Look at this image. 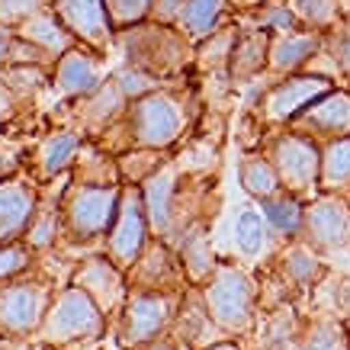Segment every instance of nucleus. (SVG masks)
Here are the masks:
<instances>
[{
  "label": "nucleus",
  "mask_w": 350,
  "mask_h": 350,
  "mask_svg": "<svg viewBox=\"0 0 350 350\" xmlns=\"http://www.w3.org/2000/svg\"><path fill=\"white\" fill-rule=\"evenodd\" d=\"M200 116V100L193 84H164L151 94L132 100L126 116L96 138V148L109 154H126L132 148L174 151L193 132Z\"/></svg>",
  "instance_id": "nucleus-1"
},
{
  "label": "nucleus",
  "mask_w": 350,
  "mask_h": 350,
  "mask_svg": "<svg viewBox=\"0 0 350 350\" xmlns=\"http://www.w3.org/2000/svg\"><path fill=\"white\" fill-rule=\"evenodd\" d=\"M122 183L96 187L68 177L62 196V241L55 251H75L77 257L103 251L109 228L116 222Z\"/></svg>",
  "instance_id": "nucleus-2"
},
{
  "label": "nucleus",
  "mask_w": 350,
  "mask_h": 350,
  "mask_svg": "<svg viewBox=\"0 0 350 350\" xmlns=\"http://www.w3.org/2000/svg\"><path fill=\"white\" fill-rule=\"evenodd\" d=\"M113 49H119L126 64L148 71L164 84H187L190 71L196 68V45L170 23L145 20L132 29L116 32Z\"/></svg>",
  "instance_id": "nucleus-3"
},
{
  "label": "nucleus",
  "mask_w": 350,
  "mask_h": 350,
  "mask_svg": "<svg viewBox=\"0 0 350 350\" xmlns=\"http://www.w3.org/2000/svg\"><path fill=\"white\" fill-rule=\"evenodd\" d=\"M331 273L328 257L319 254L315 247L302 238L283 241L264 264L257 267L260 280V308L296 302L299 308L312 302L321 280Z\"/></svg>",
  "instance_id": "nucleus-4"
},
{
  "label": "nucleus",
  "mask_w": 350,
  "mask_h": 350,
  "mask_svg": "<svg viewBox=\"0 0 350 350\" xmlns=\"http://www.w3.org/2000/svg\"><path fill=\"white\" fill-rule=\"evenodd\" d=\"M209 315L228 338H247L260 315V280L238 260H219L200 286Z\"/></svg>",
  "instance_id": "nucleus-5"
},
{
  "label": "nucleus",
  "mask_w": 350,
  "mask_h": 350,
  "mask_svg": "<svg viewBox=\"0 0 350 350\" xmlns=\"http://www.w3.org/2000/svg\"><path fill=\"white\" fill-rule=\"evenodd\" d=\"M109 328H113V321L103 315V308L84 289L75 283H62L49 306L42 328L36 334V344L52 350H84L96 347L107 338Z\"/></svg>",
  "instance_id": "nucleus-6"
},
{
  "label": "nucleus",
  "mask_w": 350,
  "mask_h": 350,
  "mask_svg": "<svg viewBox=\"0 0 350 350\" xmlns=\"http://www.w3.org/2000/svg\"><path fill=\"white\" fill-rule=\"evenodd\" d=\"M257 148L273 161L286 193H293V196L306 202L321 193V145L315 138L283 126L270 129Z\"/></svg>",
  "instance_id": "nucleus-7"
},
{
  "label": "nucleus",
  "mask_w": 350,
  "mask_h": 350,
  "mask_svg": "<svg viewBox=\"0 0 350 350\" xmlns=\"http://www.w3.org/2000/svg\"><path fill=\"white\" fill-rule=\"evenodd\" d=\"M42 260H39V267H32L29 273H23L20 280L0 286V334L36 340L45 315H49V306L58 293V283L45 270Z\"/></svg>",
  "instance_id": "nucleus-8"
},
{
  "label": "nucleus",
  "mask_w": 350,
  "mask_h": 350,
  "mask_svg": "<svg viewBox=\"0 0 350 350\" xmlns=\"http://www.w3.org/2000/svg\"><path fill=\"white\" fill-rule=\"evenodd\" d=\"M267 81V77H264ZM340 87L334 77L319 75V71H299V75L280 77V81H267V87L260 90V96L251 100V113L260 119V126L283 129L302 113L306 107H312L319 96H325L328 90Z\"/></svg>",
  "instance_id": "nucleus-9"
},
{
  "label": "nucleus",
  "mask_w": 350,
  "mask_h": 350,
  "mask_svg": "<svg viewBox=\"0 0 350 350\" xmlns=\"http://www.w3.org/2000/svg\"><path fill=\"white\" fill-rule=\"evenodd\" d=\"M183 293L129 289L126 306H122V312L113 321V334H116L119 350H138V347H145L148 340L167 334L174 328V319H177Z\"/></svg>",
  "instance_id": "nucleus-10"
},
{
  "label": "nucleus",
  "mask_w": 350,
  "mask_h": 350,
  "mask_svg": "<svg viewBox=\"0 0 350 350\" xmlns=\"http://www.w3.org/2000/svg\"><path fill=\"white\" fill-rule=\"evenodd\" d=\"M126 109H129V96L119 90V84L109 75L107 84L96 87L94 94L77 96V100H64L62 109L52 113V122L55 126H71L84 142H96L103 132H109L119 119L126 116Z\"/></svg>",
  "instance_id": "nucleus-11"
},
{
  "label": "nucleus",
  "mask_w": 350,
  "mask_h": 350,
  "mask_svg": "<svg viewBox=\"0 0 350 350\" xmlns=\"http://www.w3.org/2000/svg\"><path fill=\"white\" fill-rule=\"evenodd\" d=\"M151 219L148 209H145V196H142V187L138 183H122V200H119V213L116 222L109 228L107 241H103V251L113 264H119L122 270L135 264L145 244L151 241Z\"/></svg>",
  "instance_id": "nucleus-12"
},
{
  "label": "nucleus",
  "mask_w": 350,
  "mask_h": 350,
  "mask_svg": "<svg viewBox=\"0 0 350 350\" xmlns=\"http://www.w3.org/2000/svg\"><path fill=\"white\" fill-rule=\"evenodd\" d=\"M49 84H52L49 68H32V64L0 68V135H13L29 122L32 109L39 107V96Z\"/></svg>",
  "instance_id": "nucleus-13"
},
{
  "label": "nucleus",
  "mask_w": 350,
  "mask_h": 350,
  "mask_svg": "<svg viewBox=\"0 0 350 350\" xmlns=\"http://www.w3.org/2000/svg\"><path fill=\"white\" fill-rule=\"evenodd\" d=\"M68 283L84 289L87 296L103 308V315L109 321H116V315L122 312V306H126V299H129L126 270L119 264H113L107 257V251H94V254L77 257Z\"/></svg>",
  "instance_id": "nucleus-14"
},
{
  "label": "nucleus",
  "mask_w": 350,
  "mask_h": 350,
  "mask_svg": "<svg viewBox=\"0 0 350 350\" xmlns=\"http://www.w3.org/2000/svg\"><path fill=\"white\" fill-rule=\"evenodd\" d=\"M84 148V138L77 135L71 126H49L42 135L32 142V148L26 151V158L20 161V167L29 174L32 180L52 183L58 177H68L75 170V161Z\"/></svg>",
  "instance_id": "nucleus-15"
},
{
  "label": "nucleus",
  "mask_w": 350,
  "mask_h": 350,
  "mask_svg": "<svg viewBox=\"0 0 350 350\" xmlns=\"http://www.w3.org/2000/svg\"><path fill=\"white\" fill-rule=\"evenodd\" d=\"M302 241L325 257L350 251V202L338 193H319L315 200H308Z\"/></svg>",
  "instance_id": "nucleus-16"
},
{
  "label": "nucleus",
  "mask_w": 350,
  "mask_h": 350,
  "mask_svg": "<svg viewBox=\"0 0 350 350\" xmlns=\"http://www.w3.org/2000/svg\"><path fill=\"white\" fill-rule=\"evenodd\" d=\"M109 64H107V52L90 49V45L77 42L75 49L55 62L52 68V87L58 90L62 100H77V96L94 94L96 87H103L109 81Z\"/></svg>",
  "instance_id": "nucleus-17"
},
{
  "label": "nucleus",
  "mask_w": 350,
  "mask_h": 350,
  "mask_svg": "<svg viewBox=\"0 0 350 350\" xmlns=\"http://www.w3.org/2000/svg\"><path fill=\"white\" fill-rule=\"evenodd\" d=\"M129 289H148V293H183L190 286L180 254L161 238H151L135 264L126 270Z\"/></svg>",
  "instance_id": "nucleus-18"
},
{
  "label": "nucleus",
  "mask_w": 350,
  "mask_h": 350,
  "mask_svg": "<svg viewBox=\"0 0 350 350\" xmlns=\"http://www.w3.org/2000/svg\"><path fill=\"white\" fill-rule=\"evenodd\" d=\"M39 202H42V183L32 180L23 167L0 177V241L23 238Z\"/></svg>",
  "instance_id": "nucleus-19"
},
{
  "label": "nucleus",
  "mask_w": 350,
  "mask_h": 350,
  "mask_svg": "<svg viewBox=\"0 0 350 350\" xmlns=\"http://www.w3.org/2000/svg\"><path fill=\"white\" fill-rule=\"evenodd\" d=\"M289 129L315 138L319 145L347 138L350 135V87H334L325 96H319L312 107H306L289 122Z\"/></svg>",
  "instance_id": "nucleus-20"
},
{
  "label": "nucleus",
  "mask_w": 350,
  "mask_h": 350,
  "mask_svg": "<svg viewBox=\"0 0 350 350\" xmlns=\"http://www.w3.org/2000/svg\"><path fill=\"white\" fill-rule=\"evenodd\" d=\"M183 161L180 154L170 151L167 158L161 161L154 174H151L142 187V196H145V209H148V219H151V234L167 241L170 234V219H174V202H177V190H180V180H183Z\"/></svg>",
  "instance_id": "nucleus-21"
},
{
  "label": "nucleus",
  "mask_w": 350,
  "mask_h": 350,
  "mask_svg": "<svg viewBox=\"0 0 350 350\" xmlns=\"http://www.w3.org/2000/svg\"><path fill=\"white\" fill-rule=\"evenodd\" d=\"M49 7L58 13V20L77 36V42L113 52L116 45V29L109 23L107 3L103 0H49Z\"/></svg>",
  "instance_id": "nucleus-22"
},
{
  "label": "nucleus",
  "mask_w": 350,
  "mask_h": 350,
  "mask_svg": "<svg viewBox=\"0 0 350 350\" xmlns=\"http://www.w3.org/2000/svg\"><path fill=\"white\" fill-rule=\"evenodd\" d=\"M325 52V32L296 29L270 36V62H267V81L308 71V64Z\"/></svg>",
  "instance_id": "nucleus-23"
},
{
  "label": "nucleus",
  "mask_w": 350,
  "mask_h": 350,
  "mask_svg": "<svg viewBox=\"0 0 350 350\" xmlns=\"http://www.w3.org/2000/svg\"><path fill=\"white\" fill-rule=\"evenodd\" d=\"M170 334L180 340L187 350H206V347H213V344H219V340L228 338V334L213 321L209 308H206V302H202L200 286H187Z\"/></svg>",
  "instance_id": "nucleus-24"
},
{
  "label": "nucleus",
  "mask_w": 350,
  "mask_h": 350,
  "mask_svg": "<svg viewBox=\"0 0 350 350\" xmlns=\"http://www.w3.org/2000/svg\"><path fill=\"white\" fill-rule=\"evenodd\" d=\"M267 62H270V32L238 23V36H234L232 58H228V81L234 87L260 81L267 77Z\"/></svg>",
  "instance_id": "nucleus-25"
},
{
  "label": "nucleus",
  "mask_w": 350,
  "mask_h": 350,
  "mask_svg": "<svg viewBox=\"0 0 350 350\" xmlns=\"http://www.w3.org/2000/svg\"><path fill=\"white\" fill-rule=\"evenodd\" d=\"M213 222H215V215H202V219H196V222L180 234V241L174 244V251L180 254V264H183V270H187L190 286H202V283L209 280V273L215 270V264L222 260V257L215 254L213 238H209Z\"/></svg>",
  "instance_id": "nucleus-26"
},
{
  "label": "nucleus",
  "mask_w": 350,
  "mask_h": 350,
  "mask_svg": "<svg viewBox=\"0 0 350 350\" xmlns=\"http://www.w3.org/2000/svg\"><path fill=\"white\" fill-rule=\"evenodd\" d=\"M68 177L42 183V202H39V209L32 215L26 234H23L26 244H29L32 251H39V254L55 251L58 241H62V196H64V187H68Z\"/></svg>",
  "instance_id": "nucleus-27"
},
{
  "label": "nucleus",
  "mask_w": 350,
  "mask_h": 350,
  "mask_svg": "<svg viewBox=\"0 0 350 350\" xmlns=\"http://www.w3.org/2000/svg\"><path fill=\"white\" fill-rule=\"evenodd\" d=\"M234 247H238V254L241 260H251V264H264L267 257L273 254L276 247H280V238L273 234L270 222H267V215L260 213V206H244L238 219H234Z\"/></svg>",
  "instance_id": "nucleus-28"
},
{
  "label": "nucleus",
  "mask_w": 350,
  "mask_h": 350,
  "mask_svg": "<svg viewBox=\"0 0 350 350\" xmlns=\"http://www.w3.org/2000/svg\"><path fill=\"white\" fill-rule=\"evenodd\" d=\"M228 23H234L228 0H183V10L177 16V29L193 45H200L209 36H215L222 26H228Z\"/></svg>",
  "instance_id": "nucleus-29"
},
{
  "label": "nucleus",
  "mask_w": 350,
  "mask_h": 350,
  "mask_svg": "<svg viewBox=\"0 0 350 350\" xmlns=\"http://www.w3.org/2000/svg\"><path fill=\"white\" fill-rule=\"evenodd\" d=\"M16 32H20L23 39H29L32 45H39L42 52H49L55 62H58L68 49L77 45V36L58 20V13H55L49 3H45L42 10L32 13L29 20H23L20 26H16Z\"/></svg>",
  "instance_id": "nucleus-30"
},
{
  "label": "nucleus",
  "mask_w": 350,
  "mask_h": 350,
  "mask_svg": "<svg viewBox=\"0 0 350 350\" xmlns=\"http://www.w3.org/2000/svg\"><path fill=\"white\" fill-rule=\"evenodd\" d=\"M302 350H350L347 321L328 308L302 312Z\"/></svg>",
  "instance_id": "nucleus-31"
},
{
  "label": "nucleus",
  "mask_w": 350,
  "mask_h": 350,
  "mask_svg": "<svg viewBox=\"0 0 350 350\" xmlns=\"http://www.w3.org/2000/svg\"><path fill=\"white\" fill-rule=\"evenodd\" d=\"M238 183L254 202H264L270 196H276V193H283V180L276 174L273 161L267 158L260 148H247L238 158Z\"/></svg>",
  "instance_id": "nucleus-32"
},
{
  "label": "nucleus",
  "mask_w": 350,
  "mask_h": 350,
  "mask_svg": "<svg viewBox=\"0 0 350 350\" xmlns=\"http://www.w3.org/2000/svg\"><path fill=\"white\" fill-rule=\"evenodd\" d=\"M260 213L267 215V222L273 228V234L280 241H293V238H302V225H306V200H299L293 193H276L270 200L257 202Z\"/></svg>",
  "instance_id": "nucleus-33"
},
{
  "label": "nucleus",
  "mask_w": 350,
  "mask_h": 350,
  "mask_svg": "<svg viewBox=\"0 0 350 350\" xmlns=\"http://www.w3.org/2000/svg\"><path fill=\"white\" fill-rule=\"evenodd\" d=\"M71 177L81 183H96V187H113V183H122V174H119V158L109 154V151L96 148L94 142H84V148L75 161V170Z\"/></svg>",
  "instance_id": "nucleus-34"
},
{
  "label": "nucleus",
  "mask_w": 350,
  "mask_h": 350,
  "mask_svg": "<svg viewBox=\"0 0 350 350\" xmlns=\"http://www.w3.org/2000/svg\"><path fill=\"white\" fill-rule=\"evenodd\" d=\"M321 193H338L350 202V135L321 145Z\"/></svg>",
  "instance_id": "nucleus-35"
},
{
  "label": "nucleus",
  "mask_w": 350,
  "mask_h": 350,
  "mask_svg": "<svg viewBox=\"0 0 350 350\" xmlns=\"http://www.w3.org/2000/svg\"><path fill=\"white\" fill-rule=\"evenodd\" d=\"M241 26H254V29H267L270 36H280V32H296V29H306L299 16L293 13L286 0H267L260 10L247 13V16H234Z\"/></svg>",
  "instance_id": "nucleus-36"
},
{
  "label": "nucleus",
  "mask_w": 350,
  "mask_h": 350,
  "mask_svg": "<svg viewBox=\"0 0 350 350\" xmlns=\"http://www.w3.org/2000/svg\"><path fill=\"white\" fill-rule=\"evenodd\" d=\"M293 13L299 16V23L306 26V29H315V32H334L344 23L340 16V7L338 0H286Z\"/></svg>",
  "instance_id": "nucleus-37"
},
{
  "label": "nucleus",
  "mask_w": 350,
  "mask_h": 350,
  "mask_svg": "<svg viewBox=\"0 0 350 350\" xmlns=\"http://www.w3.org/2000/svg\"><path fill=\"white\" fill-rule=\"evenodd\" d=\"M42 254L32 251L26 238L16 241H0V286H7L13 280H20L23 273H29L32 267H39Z\"/></svg>",
  "instance_id": "nucleus-38"
},
{
  "label": "nucleus",
  "mask_w": 350,
  "mask_h": 350,
  "mask_svg": "<svg viewBox=\"0 0 350 350\" xmlns=\"http://www.w3.org/2000/svg\"><path fill=\"white\" fill-rule=\"evenodd\" d=\"M167 154L170 151H151V148H132V151H126V154H119L122 183H145Z\"/></svg>",
  "instance_id": "nucleus-39"
},
{
  "label": "nucleus",
  "mask_w": 350,
  "mask_h": 350,
  "mask_svg": "<svg viewBox=\"0 0 350 350\" xmlns=\"http://www.w3.org/2000/svg\"><path fill=\"white\" fill-rule=\"evenodd\" d=\"M103 3H107L109 23L116 32L151 20V10H154V0H103Z\"/></svg>",
  "instance_id": "nucleus-40"
},
{
  "label": "nucleus",
  "mask_w": 350,
  "mask_h": 350,
  "mask_svg": "<svg viewBox=\"0 0 350 350\" xmlns=\"http://www.w3.org/2000/svg\"><path fill=\"white\" fill-rule=\"evenodd\" d=\"M113 81H116L119 90L129 96V103H132V100H138V96L151 94V90H158V87H164V81L151 77L148 71H142V68H132V64L116 68V71H113Z\"/></svg>",
  "instance_id": "nucleus-41"
},
{
  "label": "nucleus",
  "mask_w": 350,
  "mask_h": 350,
  "mask_svg": "<svg viewBox=\"0 0 350 350\" xmlns=\"http://www.w3.org/2000/svg\"><path fill=\"white\" fill-rule=\"evenodd\" d=\"M325 52L331 55V62L338 68L340 84L350 87V20H344L338 29L325 36Z\"/></svg>",
  "instance_id": "nucleus-42"
},
{
  "label": "nucleus",
  "mask_w": 350,
  "mask_h": 350,
  "mask_svg": "<svg viewBox=\"0 0 350 350\" xmlns=\"http://www.w3.org/2000/svg\"><path fill=\"white\" fill-rule=\"evenodd\" d=\"M49 0H0V20L20 26L23 20H29L36 10H42Z\"/></svg>",
  "instance_id": "nucleus-43"
},
{
  "label": "nucleus",
  "mask_w": 350,
  "mask_h": 350,
  "mask_svg": "<svg viewBox=\"0 0 350 350\" xmlns=\"http://www.w3.org/2000/svg\"><path fill=\"white\" fill-rule=\"evenodd\" d=\"M183 10V0H154V10H151V20L158 23H170L177 26V16Z\"/></svg>",
  "instance_id": "nucleus-44"
},
{
  "label": "nucleus",
  "mask_w": 350,
  "mask_h": 350,
  "mask_svg": "<svg viewBox=\"0 0 350 350\" xmlns=\"http://www.w3.org/2000/svg\"><path fill=\"white\" fill-rule=\"evenodd\" d=\"M13 39H16V26H10V23L0 20V68H3V64H7V58H10Z\"/></svg>",
  "instance_id": "nucleus-45"
},
{
  "label": "nucleus",
  "mask_w": 350,
  "mask_h": 350,
  "mask_svg": "<svg viewBox=\"0 0 350 350\" xmlns=\"http://www.w3.org/2000/svg\"><path fill=\"white\" fill-rule=\"evenodd\" d=\"M138 350H187L180 344V340L174 338V334H161V338H154V340H148V344H145V347H138Z\"/></svg>",
  "instance_id": "nucleus-46"
},
{
  "label": "nucleus",
  "mask_w": 350,
  "mask_h": 350,
  "mask_svg": "<svg viewBox=\"0 0 350 350\" xmlns=\"http://www.w3.org/2000/svg\"><path fill=\"white\" fill-rule=\"evenodd\" d=\"M228 3H232V13H234V16H247V13L260 10L267 0H228Z\"/></svg>",
  "instance_id": "nucleus-47"
},
{
  "label": "nucleus",
  "mask_w": 350,
  "mask_h": 350,
  "mask_svg": "<svg viewBox=\"0 0 350 350\" xmlns=\"http://www.w3.org/2000/svg\"><path fill=\"white\" fill-rule=\"evenodd\" d=\"M0 350H36V344L23 338H10V334H0Z\"/></svg>",
  "instance_id": "nucleus-48"
},
{
  "label": "nucleus",
  "mask_w": 350,
  "mask_h": 350,
  "mask_svg": "<svg viewBox=\"0 0 350 350\" xmlns=\"http://www.w3.org/2000/svg\"><path fill=\"white\" fill-rule=\"evenodd\" d=\"M206 350H244V344L238 338H225V340H219V344H213V347H206Z\"/></svg>",
  "instance_id": "nucleus-49"
},
{
  "label": "nucleus",
  "mask_w": 350,
  "mask_h": 350,
  "mask_svg": "<svg viewBox=\"0 0 350 350\" xmlns=\"http://www.w3.org/2000/svg\"><path fill=\"white\" fill-rule=\"evenodd\" d=\"M13 170H20V164H3V161H0V177H7Z\"/></svg>",
  "instance_id": "nucleus-50"
},
{
  "label": "nucleus",
  "mask_w": 350,
  "mask_h": 350,
  "mask_svg": "<svg viewBox=\"0 0 350 350\" xmlns=\"http://www.w3.org/2000/svg\"><path fill=\"white\" fill-rule=\"evenodd\" d=\"M338 7H340V16L350 20V0H338Z\"/></svg>",
  "instance_id": "nucleus-51"
},
{
  "label": "nucleus",
  "mask_w": 350,
  "mask_h": 350,
  "mask_svg": "<svg viewBox=\"0 0 350 350\" xmlns=\"http://www.w3.org/2000/svg\"><path fill=\"white\" fill-rule=\"evenodd\" d=\"M302 338V334H299ZM276 350H302V340H289V344H283V347H276Z\"/></svg>",
  "instance_id": "nucleus-52"
},
{
  "label": "nucleus",
  "mask_w": 350,
  "mask_h": 350,
  "mask_svg": "<svg viewBox=\"0 0 350 350\" xmlns=\"http://www.w3.org/2000/svg\"><path fill=\"white\" fill-rule=\"evenodd\" d=\"M344 321H347V334H350V315H347V319H344Z\"/></svg>",
  "instance_id": "nucleus-53"
}]
</instances>
